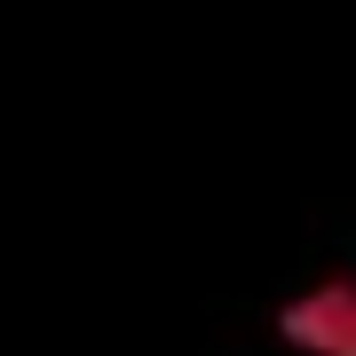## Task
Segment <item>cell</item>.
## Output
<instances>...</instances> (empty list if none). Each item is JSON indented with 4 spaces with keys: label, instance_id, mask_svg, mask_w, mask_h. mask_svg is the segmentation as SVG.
<instances>
[{
    "label": "cell",
    "instance_id": "cell-1",
    "mask_svg": "<svg viewBox=\"0 0 356 356\" xmlns=\"http://www.w3.org/2000/svg\"><path fill=\"white\" fill-rule=\"evenodd\" d=\"M277 332L309 356H356V277H332L317 293H293L277 309Z\"/></svg>",
    "mask_w": 356,
    "mask_h": 356
}]
</instances>
